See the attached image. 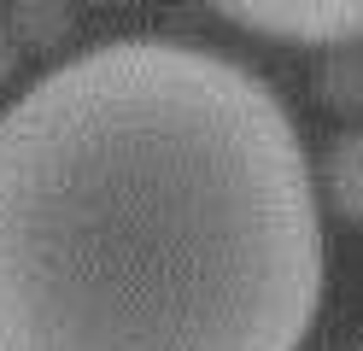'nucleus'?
Returning a JSON list of instances; mask_svg holds the SVG:
<instances>
[{"mask_svg": "<svg viewBox=\"0 0 363 351\" xmlns=\"http://www.w3.org/2000/svg\"><path fill=\"white\" fill-rule=\"evenodd\" d=\"M323 211L287 106L188 41H111L0 111V351H299Z\"/></svg>", "mask_w": 363, "mask_h": 351, "instance_id": "1", "label": "nucleus"}, {"mask_svg": "<svg viewBox=\"0 0 363 351\" xmlns=\"http://www.w3.org/2000/svg\"><path fill=\"white\" fill-rule=\"evenodd\" d=\"M211 6L252 35L293 47H357L363 0H211Z\"/></svg>", "mask_w": 363, "mask_h": 351, "instance_id": "2", "label": "nucleus"}, {"mask_svg": "<svg viewBox=\"0 0 363 351\" xmlns=\"http://www.w3.org/2000/svg\"><path fill=\"white\" fill-rule=\"evenodd\" d=\"M323 194L346 223H363V129H346L323 158Z\"/></svg>", "mask_w": 363, "mask_h": 351, "instance_id": "3", "label": "nucleus"}, {"mask_svg": "<svg viewBox=\"0 0 363 351\" xmlns=\"http://www.w3.org/2000/svg\"><path fill=\"white\" fill-rule=\"evenodd\" d=\"M12 30L24 47H53L71 35V0H18L12 6Z\"/></svg>", "mask_w": 363, "mask_h": 351, "instance_id": "4", "label": "nucleus"}, {"mask_svg": "<svg viewBox=\"0 0 363 351\" xmlns=\"http://www.w3.org/2000/svg\"><path fill=\"white\" fill-rule=\"evenodd\" d=\"M323 100L334 111H363V53H334L323 77Z\"/></svg>", "mask_w": 363, "mask_h": 351, "instance_id": "5", "label": "nucleus"}, {"mask_svg": "<svg viewBox=\"0 0 363 351\" xmlns=\"http://www.w3.org/2000/svg\"><path fill=\"white\" fill-rule=\"evenodd\" d=\"M12 70H18V35L6 30V23H0V82H6Z\"/></svg>", "mask_w": 363, "mask_h": 351, "instance_id": "6", "label": "nucleus"}, {"mask_svg": "<svg viewBox=\"0 0 363 351\" xmlns=\"http://www.w3.org/2000/svg\"><path fill=\"white\" fill-rule=\"evenodd\" d=\"M100 6H118V0H100Z\"/></svg>", "mask_w": 363, "mask_h": 351, "instance_id": "7", "label": "nucleus"}]
</instances>
